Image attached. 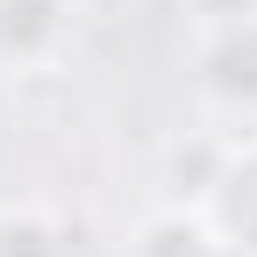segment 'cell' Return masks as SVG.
I'll return each mask as SVG.
<instances>
[{"label":"cell","mask_w":257,"mask_h":257,"mask_svg":"<svg viewBox=\"0 0 257 257\" xmlns=\"http://www.w3.org/2000/svg\"><path fill=\"white\" fill-rule=\"evenodd\" d=\"M193 86L200 100L229 121H257V15L214 22L200 29V50H193Z\"/></svg>","instance_id":"6da1fadb"},{"label":"cell","mask_w":257,"mask_h":257,"mask_svg":"<svg viewBox=\"0 0 257 257\" xmlns=\"http://www.w3.org/2000/svg\"><path fill=\"white\" fill-rule=\"evenodd\" d=\"M193 214H200V229L236 243L257 257V128L250 136H229V157H221V179L193 200Z\"/></svg>","instance_id":"7a4b0ae2"},{"label":"cell","mask_w":257,"mask_h":257,"mask_svg":"<svg viewBox=\"0 0 257 257\" xmlns=\"http://www.w3.org/2000/svg\"><path fill=\"white\" fill-rule=\"evenodd\" d=\"M72 36V0H0V64H50Z\"/></svg>","instance_id":"3957f363"},{"label":"cell","mask_w":257,"mask_h":257,"mask_svg":"<svg viewBox=\"0 0 257 257\" xmlns=\"http://www.w3.org/2000/svg\"><path fill=\"white\" fill-rule=\"evenodd\" d=\"M0 257H72V236L50 207L15 200V207H0Z\"/></svg>","instance_id":"277c9868"},{"label":"cell","mask_w":257,"mask_h":257,"mask_svg":"<svg viewBox=\"0 0 257 257\" xmlns=\"http://www.w3.org/2000/svg\"><path fill=\"white\" fill-rule=\"evenodd\" d=\"M200 250H207L200 214H193V207H172V214L143 221V236H136V250H128V257H200Z\"/></svg>","instance_id":"5b68a950"},{"label":"cell","mask_w":257,"mask_h":257,"mask_svg":"<svg viewBox=\"0 0 257 257\" xmlns=\"http://www.w3.org/2000/svg\"><path fill=\"white\" fill-rule=\"evenodd\" d=\"M193 8V22L200 29H214V22H236V15H257V0H186Z\"/></svg>","instance_id":"8992f818"},{"label":"cell","mask_w":257,"mask_h":257,"mask_svg":"<svg viewBox=\"0 0 257 257\" xmlns=\"http://www.w3.org/2000/svg\"><path fill=\"white\" fill-rule=\"evenodd\" d=\"M200 257H250V250H236V243H221V236H207V250Z\"/></svg>","instance_id":"52a82bcc"}]
</instances>
